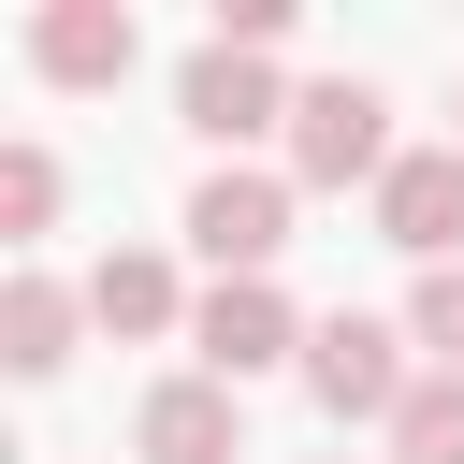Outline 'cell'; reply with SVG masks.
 <instances>
[{"mask_svg": "<svg viewBox=\"0 0 464 464\" xmlns=\"http://www.w3.org/2000/svg\"><path fill=\"white\" fill-rule=\"evenodd\" d=\"M304 334H319V319H304L276 276H218V290H203V319H188V377H232V392H246V377L304 362Z\"/></svg>", "mask_w": 464, "mask_h": 464, "instance_id": "cell-2", "label": "cell"}, {"mask_svg": "<svg viewBox=\"0 0 464 464\" xmlns=\"http://www.w3.org/2000/svg\"><path fill=\"white\" fill-rule=\"evenodd\" d=\"M392 464H464V377H420L392 406Z\"/></svg>", "mask_w": 464, "mask_h": 464, "instance_id": "cell-11", "label": "cell"}, {"mask_svg": "<svg viewBox=\"0 0 464 464\" xmlns=\"http://www.w3.org/2000/svg\"><path fill=\"white\" fill-rule=\"evenodd\" d=\"M406 348H435V377H464V261H435L406 290Z\"/></svg>", "mask_w": 464, "mask_h": 464, "instance_id": "cell-12", "label": "cell"}, {"mask_svg": "<svg viewBox=\"0 0 464 464\" xmlns=\"http://www.w3.org/2000/svg\"><path fill=\"white\" fill-rule=\"evenodd\" d=\"M450 145H464V72H450Z\"/></svg>", "mask_w": 464, "mask_h": 464, "instance_id": "cell-15", "label": "cell"}, {"mask_svg": "<svg viewBox=\"0 0 464 464\" xmlns=\"http://www.w3.org/2000/svg\"><path fill=\"white\" fill-rule=\"evenodd\" d=\"M87 319L130 334V348H160V334H188L203 304H188V276H174L160 246H102V261H87Z\"/></svg>", "mask_w": 464, "mask_h": 464, "instance_id": "cell-9", "label": "cell"}, {"mask_svg": "<svg viewBox=\"0 0 464 464\" xmlns=\"http://www.w3.org/2000/svg\"><path fill=\"white\" fill-rule=\"evenodd\" d=\"M44 218H58V160H44V145H0V232L44 246Z\"/></svg>", "mask_w": 464, "mask_h": 464, "instance_id": "cell-13", "label": "cell"}, {"mask_svg": "<svg viewBox=\"0 0 464 464\" xmlns=\"http://www.w3.org/2000/svg\"><path fill=\"white\" fill-rule=\"evenodd\" d=\"M304 392H319V420H377V435H392V406L420 392V377H406V319L334 304V319L304 334Z\"/></svg>", "mask_w": 464, "mask_h": 464, "instance_id": "cell-3", "label": "cell"}, {"mask_svg": "<svg viewBox=\"0 0 464 464\" xmlns=\"http://www.w3.org/2000/svg\"><path fill=\"white\" fill-rule=\"evenodd\" d=\"M29 58H44V87H116L145 58V29H130V0H44L29 14Z\"/></svg>", "mask_w": 464, "mask_h": 464, "instance_id": "cell-8", "label": "cell"}, {"mask_svg": "<svg viewBox=\"0 0 464 464\" xmlns=\"http://www.w3.org/2000/svg\"><path fill=\"white\" fill-rule=\"evenodd\" d=\"M72 334H87V290L44 276V261H14V276H0V362H14V377H58Z\"/></svg>", "mask_w": 464, "mask_h": 464, "instance_id": "cell-10", "label": "cell"}, {"mask_svg": "<svg viewBox=\"0 0 464 464\" xmlns=\"http://www.w3.org/2000/svg\"><path fill=\"white\" fill-rule=\"evenodd\" d=\"M290 102H304V87H276V58L218 44V29H203V58L174 72V116H188L218 160H232V145H261V130H290Z\"/></svg>", "mask_w": 464, "mask_h": 464, "instance_id": "cell-4", "label": "cell"}, {"mask_svg": "<svg viewBox=\"0 0 464 464\" xmlns=\"http://www.w3.org/2000/svg\"><path fill=\"white\" fill-rule=\"evenodd\" d=\"M130 464H246V392L232 377H160L130 406Z\"/></svg>", "mask_w": 464, "mask_h": 464, "instance_id": "cell-6", "label": "cell"}, {"mask_svg": "<svg viewBox=\"0 0 464 464\" xmlns=\"http://www.w3.org/2000/svg\"><path fill=\"white\" fill-rule=\"evenodd\" d=\"M392 160H406V145H392V102H377L362 72H319V87L290 102V188H362V203H377Z\"/></svg>", "mask_w": 464, "mask_h": 464, "instance_id": "cell-1", "label": "cell"}, {"mask_svg": "<svg viewBox=\"0 0 464 464\" xmlns=\"http://www.w3.org/2000/svg\"><path fill=\"white\" fill-rule=\"evenodd\" d=\"M188 246H203L218 276H276V246H290V174L218 160V174L188 188Z\"/></svg>", "mask_w": 464, "mask_h": 464, "instance_id": "cell-5", "label": "cell"}, {"mask_svg": "<svg viewBox=\"0 0 464 464\" xmlns=\"http://www.w3.org/2000/svg\"><path fill=\"white\" fill-rule=\"evenodd\" d=\"M377 246H406L420 276L464 261V145H406L392 188H377Z\"/></svg>", "mask_w": 464, "mask_h": 464, "instance_id": "cell-7", "label": "cell"}, {"mask_svg": "<svg viewBox=\"0 0 464 464\" xmlns=\"http://www.w3.org/2000/svg\"><path fill=\"white\" fill-rule=\"evenodd\" d=\"M218 44H246V58H276V44H290V0H218Z\"/></svg>", "mask_w": 464, "mask_h": 464, "instance_id": "cell-14", "label": "cell"}]
</instances>
